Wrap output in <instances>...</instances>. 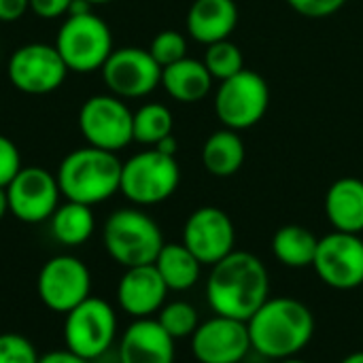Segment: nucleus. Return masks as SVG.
<instances>
[{
  "mask_svg": "<svg viewBox=\"0 0 363 363\" xmlns=\"http://www.w3.org/2000/svg\"><path fill=\"white\" fill-rule=\"evenodd\" d=\"M270 298V274L264 262L249 251H232L211 266L206 302L215 315L249 321Z\"/></svg>",
  "mask_w": 363,
  "mask_h": 363,
  "instance_id": "1",
  "label": "nucleus"
},
{
  "mask_svg": "<svg viewBox=\"0 0 363 363\" xmlns=\"http://www.w3.org/2000/svg\"><path fill=\"white\" fill-rule=\"evenodd\" d=\"M251 349L266 359L298 357L315 336L313 311L296 298H268L247 321Z\"/></svg>",
  "mask_w": 363,
  "mask_h": 363,
  "instance_id": "2",
  "label": "nucleus"
},
{
  "mask_svg": "<svg viewBox=\"0 0 363 363\" xmlns=\"http://www.w3.org/2000/svg\"><path fill=\"white\" fill-rule=\"evenodd\" d=\"M121 168L117 153L87 145L62 160L55 179L66 200L94 206L119 191Z\"/></svg>",
  "mask_w": 363,
  "mask_h": 363,
  "instance_id": "3",
  "label": "nucleus"
},
{
  "mask_svg": "<svg viewBox=\"0 0 363 363\" xmlns=\"http://www.w3.org/2000/svg\"><path fill=\"white\" fill-rule=\"evenodd\" d=\"M102 242L111 259L123 268L155 264L166 245L160 225L138 208L115 211L104 221Z\"/></svg>",
  "mask_w": 363,
  "mask_h": 363,
  "instance_id": "4",
  "label": "nucleus"
},
{
  "mask_svg": "<svg viewBox=\"0 0 363 363\" xmlns=\"http://www.w3.org/2000/svg\"><path fill=\"white\" fill-rule=\"evenodd\" d=\"M55 49L70 72L89 74L102 70L113 53V34L106 21L94 13L70 15L57 30Z\"/></svg>",
  "mask_w": 363,
  "mask_h": 363,
  "instance_id": "5",
  "label": "nucleus"
},
{
  "mask_svg": "<svg viewBox=\"0 0 363 363\" xmlns=\"http://www.w3.org/2000/svg\"><path fill=\"white\" fill-rule=\"evenodd\" d=\"M181 183L177 157L149 149L130 157L121 168L119 191L138 206H153L168 200Z\"/></svg>",
  "mask_w": 363,
  "mask_h": 363,
  "instance_id": "6",
  "label": "nucleus"
},
{
  "mask_svg": "<svg viewBox=\"0 0 363 363\" xmlns=\"http://www.w3.org/2000/svg\"><path fill=\"white\" fill-rule=\"evenodd\" d=\"M64 317V342L70 353L91 362L113 347L117 338V315L106 300L89 296Z\"/></svg>",
  "mask_w": 363,
  "mask_h": 363,
  "instance_id": "7",
  "label": "nucleus"
},
{
  "mask_svg": "<svg viewBox=\"0 0 363 363\" xmlns=\"http://www.w3.org/2000/svg\"><path fill=\"white\" fill-rule=\"evenodd\" d=\"M79 130L89 147L117 153L134 140V113L121 98L98 94L83 102Z\"/></svg>",
  "mask_w": 363,
  "mask_h": 363,
  "instance_id": "8",
  "label": "nucleus"
},
{
  "mask_svg": "<svg viewBox=\"0 0 363 363\" xmlns=\"http://www.w3.org/2000/svg\"><path fill=\"white\" fill-rule=\"evenodd\" d=\"M270 104V89L264 77L253 70L221 81L215 96V111L228 130H247L259 123Z\"/></svg>",
  "mask_w": 363,
  "mask_h": 363,
  "instance_id": "9",
  "label": "nucleus"
},
{
  "mask_svg": "<svg viewBox=\"0 0 363 363\" xmlns=\"http://www.w3.org/2000/svg\"><path fill=\"white\" fill-rule=\"evenodd\" d=\"M36 294L49 311L66 315L91 296L89 268L72 255L51 257L38 272Z\"/></svg>",
  "mask_w": 363,
  "mask_h": 363,
  "instance_id": "10",
  "label": "nucleus"
},
{
  "mask_svg": "<svg viewBox=\"0 0 363 363\" xmlns=\"http://www.w3.org/2000/svg\"><path fill=\"white\" fill-rule=\"evenodd\" d=\"M6 74L15 89L30 96H45L64 83L68 66L55 45L28 43L15 49L6 66Z\"/></svg>",
  "mask_w": 363,
  "mask_h": 363,
  "instance_id": "11",
  "label": "nucleus"
},
{
  "mask_svg": "<svg viewBox=\"0 0 363 363\" xmlns=\"http://www.w3.org/2000/svg\"><path fill=\"white\" fill-rule=\"evenodd\" d=\"M313 268L323 285L353 291L363 285V238L359 234L332 232L319 238Z\"/></svg>",
  "mask_w": 363,
  "mask_h": 363,
  "instance_id": "12",
  "label": "nucleus"
},
{
  "mask_svg": "<svg viewBox=\"0 0 363 363\" xmlns=\"http://www.w3.org/2000/svg\"><path fill=\"white\" fill-rule=\"evenodd\" d=\"M102 79L117 98H143L162 83V66L149 49L121 47L113 49L102 66Z\"/></svg>",
  "mask_w": 363,
  "mask_h": 363,
  "instance_id": "13",
  "label": "nucleus"
},
{
  "mask_svg": "<svg viewBox=\"0 0 363 363\" xmlns=\"http://www.w3.org/2000/svg\"><path fill=\"white\" fill-rule=\"evenodd\" d=\"M9 213L23 223H43L51 219L60 206V185L57 179L40 168L28 166L17 172V177L6 185Z\"/></svg>",
  "mask_w": 363,
  "mask_h": 363,
  "instance_id": "14",
  "label": "nucleus"
},
{
  "mask_svg": "<svg viewBox=\"0 0 363 363\" xmlns=\"http://www.w3.org/2000/svg\"><path fill=\"white\" fill-rule=\"evenodd\" d=\"M183 245L202 266H215L234 251L236 230L230 215L217 206L194 211L183 225Z\"/></svg>",
  "mask_w": 363,
  "mask_h": 363,
  "instance_id": "15",
  "label": "nucleus"
},
{
  "mask_svg": "<svg viewBox=\"0 0 363 363\" xmlns=\"http://www.w3.org/2000/svg\"><path fill=\"white\" fill-rule=\"evenodd\" d=\"M251 351L247 321L215 315L191 336V355L198 363H240Z\"/></svg>",
  "mask_w": 363,
  "mask_h": 363,
  "instance_id": "16",
  "label": "nucleus"
},
{
  "mask_svg": "<svg viewBox=\"0 0 363 363\" xmlns=\"http://www.w3.org/2000/svg\"><path fill=\"white\" fill-rule=\"evenodd\" d=\"M168 287L153 264L125 268L117 283L119 308L134 319H149L166 304Z\"/></svg>",
  "mask_w": 363,
  "mask_h": 363,
  "instance_id": "17",
  "label": "nucleus"
},
{
  "mask_svg": "<svg viewBox=\"0 0 363 363\" xmlns=\"http://www.w3.org/2000/svg\"><path fill=\"white\" fill-rule=\"evenodd\" d=\"M174 338L157 319H134L119 340V363H174Z\"/></svg>",
  "mask_w": 363,
  "mask_h": 363,
  "instance_id": "18",
  "label": "nucleus"
},
{
  "mask_svg": "<svg viewBox=\"0 0 363 363\" xmlns=\"http://www.w3.org/2000/svg\"><path fill=\"white\" fill-rule=\"evenodd\" d=\"M238 23L234 0H196L187 13V32L204 45L230 38Z\"/></svg>",
  "mask_w": 363,
  "mask_h": 363,
  "instance_id": "19",
  "label": "nucleus"
},
{
  "mask_svg": "<svg viewBox=\"0 0 363 363\" xmlns=\"http://www.w3.org/2000/svg\"><path fill=\"white\" fill-rule=\"evenodd\" d=\"M325 215L336 232H363V181L345 177L332 183L325 194Z\"/></svg>",
  "mask_w": 363,
  "mask_h": 363,
  "instance_id": "20",
  "label": "nucleus"
},
{
  "mask_svg": "<svg viewBox=\"0 0 363 363\" xmlns=\"http://www.w3.org/2000/svg\"><path fill=\"white\" fill-rule=\"evenodd\" d=\"M162 85L179 102H198L206 98L213 85V74L204 62L183 57L166 68H162Z\"/></svg>",
  "mask_w": 363,
  "mask_h": 363,
  "instance_id": "21",
  "label": "nucleus"
},
{
  "mask_svg": "<svg viewBox=\"0 0 363 363\" xmlns=\"http://www.w3.org/2000/svg\"><path fill=\"white\" fill-rule=\"evenodd\" d=\"M317 247H319V238L308 228L298 223L283 225L272 236V255L285 268H294V270L313 268Z\"/></svg>",
  "mask_w": 363,
  "mask_h": 363,
  "instance_id": "22",
  "label": "nucleus"
},
{
  "mask_svg": "<svg viewBox=\"0 0 363 363\" xmlns=\"http://www.w3.org/2000/svg\"><path fill=\"white\" fill-rule=\"evenodd\" d=\"M168 291H187L200 281L202 264L183 242H166L153 264Z\"/></svg>",
  "mask_w": 363,
  "mask_h": 363,
  "instance_id": "23",
  "label": "nucleus"
},
{
  "mask_svg": "<svg viewBox=\"0 0 363 363\" xmlns=\"http://www.w3.org/2000/svg\"><path fill=\"white\" fill-rule=\"evenodd\" d=\"M202 164L213 177H232L245 164V143L234 130H219L202 147Z\"/></svg>",
  "mask_w": 363,
  "mask_h": 363,
  "instance_id": "24",
  "label": "nucleus"
},
{
  "mask_svg": "<svg viewBox=\"0 0 363 363\" xmlns=\"http://www.w3.org/2000/svg\"><path fill=\"white\" fill-rule=\"evenodd\" d=\"M49 223H51L53 238L66 247H79V245L87 242L96 230V219H94L91 206L70 202V200H66V204H60L55 208Z\"/></svg>",
  "mask_w": 363,
  "mask_h": 363,
  "instance_id": "25",
  "label": "nucleus"
},
{
  "mask_svg": "<svg viewBox=\"0 0 363 363\" xmlns=\"http://www.w3.org/2000/svg\"><path fill=\"white\" fill-rule=\"evenodd\" d=\"M174 119L168 106L151 102L134 113V140L143 145H157L162 138L170 136Z\"/></svg>",
  "mask_w": 363,
  "mask_h": 363,
  "instance_id": "26",
  "label": "nucleus"
},
{
  "mask_svg": "<svg viewBox=\"0 0 363 363\" xmlns=\"http://www.w3.org/2000/svg\"><path fill=\"white\" fill-rule=\"evenodd\" d=\"M157 323L174 340H183V338L194 336V332L200 325V317H198V311L194 304H189L185 300H174V302H168L160 308Z\"/></svg>",
  "mask_w": 363,
  "mask_h": 363,
  "instance_id": "27",
  "label": "nucleus"
},
{
  "mask_svg": "<svg viewBox=\"0 0 363 363\" xmlns=\"http://www.w3.org/2000/svg\"><path fill=\"white\" fill-rule=\"evenodd\" d=\"M204 66L208 68L213 79L225 81V79L238 74L240 70H245V57H242V51L238 49V45H234L230 38H225V40L208 45L206 55H204Z\"/></svg>",
  "mask_w": 363,
  "mask_h": 363,
  "instance_id": "28",
  "label": "nucleus"
},
{
  "mask_svg": "<svg viewBox=\"0 0 363 363\" xmlns=\"http://www.w3.org/2000/svg\"><path fill=\"white\" fill-rule=\"evenodd\" d=\"M149 53L162 68H166V66L187 57V40L177 30H164L151 40Z\"/></svg>",
  "mask_w": 363,
  "mask_h": 363,
  "instance_id": "29",
  "label": "nucleus"
},
{
  "mask_svg": "<svg viewBox=\"0 0 363 363\" xmlns=\"http://www.w3.org/2000/svg\"><path fill=\"white\" fill-rule=\"evenodd\" d=\"M40 355L36 347L21 334H0V363H38Z\"/></svg>",
  "mask_w": 363,
  "mask_h": 363,
  "instance_id": "30",
  "label": "nucleus"
},
{
  "mask_svg": "<svg viewBox=\"0 0 363 363\" xmlns=\"http://www.w3.org/2000/svg\"><path fill=\"white\" fill-rule=\"evenodd\" d=\"M21 155L17 145L0 134V187H6L21 170Z\"/></svg>",
  "mask_w": 363,
  "mask_h": 363,
  "instance_id": "31",
  "label": "nucleus"
},
{
  "mask_svg": "<svg viewBox=\"0 0 363 363\" xmlns=\"http://www.w3.org/2000/svg\"><path fill=\"white\" fill-rule=\"evenodd\" d=\"M287 2L294 11H298L304 17L321 19V17H330L338 13L347 0H287Z\"/></svg>",
  "mask_w": 363,
  "mask_h": 363,
  "instance_id": "32",
  "label": "nucleus"
},
{
  "mask_svg": "<svg viewBox=\"0 0 363 363\" xmlns=\"http://www.w3.org/2000/svg\"><path fill=\"white\" fill-rule=\"evenodd\" d=\"M72 0H30V11L40 19H55L68 13Z\"/></svg>",
  "mask_w": 363,
  "mask_h": 363,
  "instance_id": "33",
  "label": "nucleus"
},
{
  "mask_svg": "<svg viewBox=\"0 0 363 363\" xmlns=\"http://www.w3.org/2000/svg\"><path fill=\"white\" fill-rule=\"evenodd\" d=\"M30 9V0H0V21L11 23L26 15Z\"/></svg>",
  "mask_w": 363,
  "mask_h": 363,
  "instance_id": "34",
  "label": "nucleus"
},
{
  "mask_svg": "<svg viewBox=\"0 0 363 363\" xmlns=\"http://www.w3.org/2000/svg\"><path fill=\"white\" fill-rule=\"evenodd\" d=\"M38 363H89L87 359H81L79 355L70 353L68 349H62V351H51L47 355H40Z\"/></svg>",
  "mask_w": 363,
  "mask_h": 363,
  "instance_id": "35",
  "label": "nucleus"
},
{
  "mask_svg": "<svg viewBox=\"0 0 363 363\" xmlns=\"http://www.w3.org/2000/svg\"><path fill=\"white\" fill-rule=\"evenodd\" d=\"M153 149H157L160 153H164V155H177V151H179V143H177V138L170 134V136H166V138H162Z\"/></svg>",
  "mask_w": 363,
  "mask_h": 363,
  "instance_id": "36",
  "label": "nucleus"
},
{
  "mask_svg": "<svg viewBox=\"0 0 363 363\" xmlns=\"http://www.w3.org/2000/svg\"><path fill=\"white\" fill-rule=\"evenodd\" d=\"M91 2H87V0H72L70 2V9H68V17L70 15H87V13H91Z\"/></svg>",
  "mask_w": 363,
  "mask_h": 363,
  "instance_id": "37",
  "label": "nucleus"
},
{
  "mask_svg": "<svg viewBox=\"0 0 363 363\" xmlns=\"http://www.w3.org/2000/svg\"><path fill=\"white\" fill-rule=\"evenodd\" d=\"M9 213V196H6V187H0V221L4 219V215Z\"/></svg>",
  "mask_w": 363,
  "mask_h": 363,
  "instance_id": "38",
  "label": "nucleus"
},
{
  "mask_svg": "<svg viewBox=\"0 0 363 363\" xmlns=\"http://www.w3.org/2000/svg\"><path fill=\"white\" fill-rule=\"evenodd\" d=\"M340 363H363V351H355V353L347 355Z\"/></svg>",
  "mask_w": 363,
  "mask_h": 363,
  "instance_id": "39",
  "label": "nucleus"
},
{
  "mask_svg": "<svg viewBox=\"0 0 363 363\" xmlns=\"http://www.w3.org/2000/svg\"><path fill=\"white\" fill-rule=\"evenodd\" d=\"M279 363H308V362H304V359H298V357H289V359H283V362H279Z\"/></svg>",
  "mask_w": 363,
  "mask_h": 363,
  "instance_id": "40",
  "label": "nucleus"
},
{
  "mask_svg": "<svg viewBox=\"0 0 363 363\" xmlns=\"http://www.w3.org/2000/svg\"><path fill=\"white\" fill-rule=\"evenodd\" d=\"M87 2H91V4H108L113 0H87Z\"/></svg>",
  "mask_w": 363,
  "mask_h": 363,
  "instance_id": "41",
  "label": "nucleus"
}]
</instances>
